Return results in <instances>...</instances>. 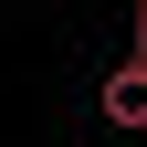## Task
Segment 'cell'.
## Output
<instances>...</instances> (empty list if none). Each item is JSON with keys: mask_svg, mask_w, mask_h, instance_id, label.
<instances>
[{"mask_svg": "<svg viewBox=\"0 0 147 147\" xmlns=\"http://www.w3.org/2000/svg\"><path fill=\"white\" fill-rule=\"evenodd\" d=\"M95 105H105V126H116V137H137V126H147V0L126 11V63L95 84Z\"/></svg>", "mask_w": 147, "mask_h": 147, "instance_id": "cell-1", "label": "cell"}]
</instances>
